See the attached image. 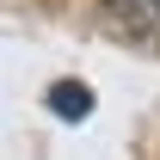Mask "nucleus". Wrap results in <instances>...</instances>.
Listing matches in <instances>:
<instances>
[{"label": "nucleus", "instance_id": "1", "mask_svg": "<svg viewBox=\"0 0 160 160\" xmlns=\"http://www.w3.org/2000/svg\"><path fill=\"white\" fill-rule=\"evenodd\" d=\"M99 19L117 37H154L160 31V0H99Z\"/></svg>", "mask_w": 160, "mask_h": 160}, {"label": "nucleus", "instance_id": "2", "mask_svg": "<svg viewBox=\"0 0 160 160\" xmlns=\"http://www.w3.org/2000/svg\"><path fill=\"white\" fill-rule=\"evenodd\" d=\"M49 111L68 117V123H80V117H92V92H86L80 80H56V86H49Z\"/></svg>", "mask_w": 160, "mask_h": 160}]
</instances>
